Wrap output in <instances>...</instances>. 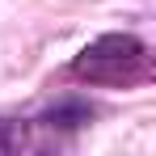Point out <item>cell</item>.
I'll return each instance as SVG.
<instances>
[{"label": "cell", "mask_w": 156, "mask_h": 156, "mask_svg": "<svg viewBox=\"0 0 156 156\" xmlns=\"http://www.w3.org/2000/svg\"><path fill=\"white\" fill-rule=\"evenodd\" d=\"M148 72V47L135 34H101L72 59V76L93 84H131Z\"/></svg>", "instance_id": "cell-1"}, {"label": "cell", "mask_w": 156, "mask_h": 156, "mask_svg": "<svg viewBox=\"0 0 156 156\" xmlns=\"http://www.w3.org/2000/svg\"><path fill=\"white\" fill-rule=\"evenodd\" d=\"M89 118H93V105H84V101H59V105H51V110L42 114L47 127H63V131L84 127Z\"/></svg>", "instance_id": "cell-2"}]
</instances>
